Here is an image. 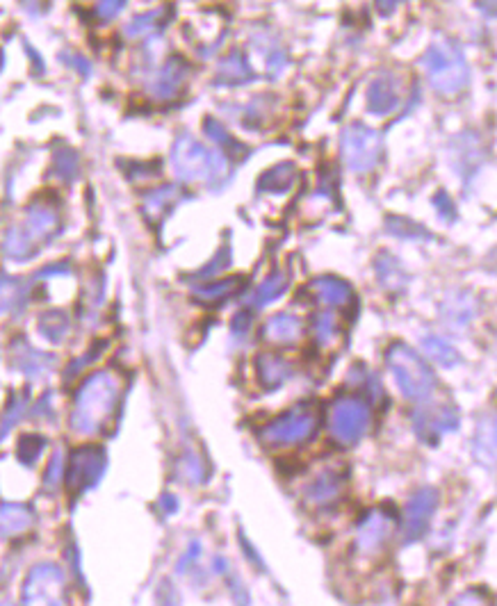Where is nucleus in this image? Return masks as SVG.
Returning a JSON list of instances; mask_svg holds the SVG:
<instances>
[{"instance_id": "nucleus-1", "label": "nucleus", "mask_w": 497, "mask_h": 606, "mask_svg": "<svg viewBox=\"0 0 497 606\" xmlns=\"http://www.w3.org/2000/svg\"><path fill=\"white\" fill-rule=\"evenodd\" d=\"M121 392H124V379L114 370L89 374L73 399L71 429L80 436H96L103 431L117 413Z\"/></svg>"}, {"instance_id": "nucleus-2", "label": "nucleus", "mask_w": 497, "mask_h": 606, "mask_svg": "<svg viewBox=\"0 0 497 606\" xmlns=\"http://www.w3.org/2000/svg\"><path fill=\"white\" fill-rule=\"evenodd\" d=\"M171 169L183 183L203 180V183L217 185L231 178L228 155L222 149L210 151L208 146H203L192 135H181L176 139L174 149H171Z\"/></svg>"}, {"instance_id": "nucleus-3", "label": "nucleus", "mask_w": 497, "mask_h": 606, "mask_svg": "<svg viewBox=\"0 0 497 606\" xmlns=\"http://www.w3.org/2000/svg\"><path fill=\"white\" fill-rule=\"evenodd\" d=\"M60 228L62 221L53 206H48V203H32L19 224L7 228L3 242L5 256L12 260L32 258L46 242H51L60 233Z\"/></svg>"}, {"instance_id": "nucleus-4", "label": "nucleus", "mask_w": 497, "mask_h": 606, "mask_svg": "<svg viewBox=\"0 0 497 606\" xmlns=\"http://www.w3.org/2000/svg\"><path fill=\"white\" fill-rule=\"evenodd\" d=\"M425 71L434 92L445 98L459 96L463 89L468 87L470 80L466 55H463L459 46L445 37L436 39V42L427 48Z\"/></svg>"}, {"instance_id": "nucleus-5", "label": "nucleus", "mask_w": 497, "mask_h": 606, "mask_svg": "<svg viewBox=\"0 0 497 606\" xmlns=\"http://www.w3.org/2000/svg\"><path fill=\"white\" fill-rule=\"evenodd\" d=\"M386 363L393 372L397 388L409 399H427L436 388V376L431 367L409 345L397 342L388 349Z\"/></svg>"}, {"instance_id": "nucleus-6", "label": "nucleus", "mask_w": 497, "mask_h": 606, "mask_svg": "<svg viewBox=\"0 0 497 606\" xmlns=\"http://www.w3.org/2000/svg\"><path fill=\"white\" fill-rule=\"evenodd\" d=\"M320 415V406L313 404V401H299L290 411H285L267 424L260 431V440L272 447L299 445V442L315 436L317 427H320Z\"/></svg>"}, {"instance_id": "nucleus-7", "label": "nucleus", "mask_w": 497, "mask_h": 606, "mask_svg": "<svg viewBox=\"0 0 497 606\" xmlns=\"http://www.w3.org/2000/svg\"><path fill=\"white\" fill-rule=\"evenodd\" d=\"M342 160L354 174H370L384 153V139L377 130L363 124H349L340 137Z\"/></svg>"}, {"instance_id": "nucleus-8", "label": "nucleus", "mask_w": 497, "mask_h": 606, "mask_svg": "<svg viewBox=\"0 0 497 606\" xmlns=\"http://www.w3.org/2000/svg\"><path fill=\"white\" fill-rule=\"evenodd\" d=\"M370 406L358 397H340L331 404L329 431L342 447L356 445L370 429Z\"/></svg>"}, {"instance_id": "nucleus-9", "label": "nucleus", "mask_w": 497, "mask_h": 606, "mask_svg": "<svg viewBox=\"0 0 497 606\" xmlns=\"http://www.w3.org/2000/svg\"><path fill=\"white\" fill-rule=\"evenodd\" d=\"M105 465H108V456H105L103 447L85 445V447L73 449L69 465H67V474H64L69 495L78 497V495L87 493L89 488H94L103 477Z\"/></svg>"}, {"instance_id": "nucleus-10", "label": "nucleus", "mask_w": 497, "mask_h": 606, "mask_svg": "<svg viewBox=\"0 0 497 606\" xmlns=\"http://www.w3.org/2000/svg\"><path fill=\"white\" fill-rule=\"evenodd\" d=\"M67 597V579L53 563H42L30 570L23 584V604H64Z\"/></svg>"}, {"instance_id": "nucleus-11", "label": "nucleus", "mask_w": 497, "mask_h": 606, "mask_svg": "<svg viewBox=\"0 0 497 606\" xmlns=\"http://www.w3.org/2000/svg\"><path fill=\"white\" fill-rule=\"evenodd\" d=\"M393 529L395 522L388 513L370 511L356 529V540H354L356 554L363 556V559H374V556H379L384 552L390 536H393Z\"/></svg>"}, {"instance_id": "nucleus-12", "label": "nucleus", "mask_w": 497, "mask_h": 606, "mask_svg": "<svg viewBox=\"0 0 497 606\" xmlns=\"http://www.w3.org/2000/svg\"><path fill=\"white\" fill-rule=\"evenodd\" d=\"M413 429L420 440L434 442L441 440L443 433L459 429V411L450 404L441 406H425L413 415Z\"/></svg>"}, {"instance_id": "nucleus-13", "label": "nucleus", "mask_w": 497, "mask_h": 606, "mask_svg": "<svg viewBox=\"0 0 497 606\" xmlns=\"http://www.w3.org/2000/svg\"><path fill=\"white\" fill-rule=\"evenodd\" d=\"M438 506V493L434 488L418 490L406 504L404 509V529H402V540L404 543H415V540L427 534V527L434 511Z\"/></svg>"}, {"instance_id": "nucleus-14", "label": "nucleus", "mask_w": 497, "mask_h": 606, "mask_svg": "<svg viewBox=\"0 0 497 606\" xmlns=\"http://www.w3.org/2000/svg\"><path fill=\"white\" fill-rule=\"evenodd\" d=\"M187 73H190V67H187V62L181 55L167 57V60L162 62V67L153 71L149 80L151 96L158 98V101H171V98L181 92V87L187 80Z\"/></svg>"}, {"instance_id": "nucleus-15", "label": "nucleus", "mask_w": 497, "mask_h": 606, "mask_svg": "<svg viewBox=\"0 0 497 606\" xmlns=\"http://www.w3.org/2000/svg\"><path fill=\"white\" fill-rule=\"evenodd\" d=\"M402 103V85H399V78L393 76V73H381L370 83L368 87V110L372 114H384L395 112Z\"/></svg>"}, {"instance_id": "nucleus-16", "label": "nucleus", "mask_w": 497, "mask_h": 606, "mask_svg": "<svg viewBox=\"0 0 497 606\" xmlns=\"http://www.w3.org/2000/svg\"><path fill=\"white\" fill-rule=\"evenodd\" d=\"M342 493H345V477L336 470H322L308 483L304 497L311 506L324 509V506L336 504Z\"/></svg>"}, {"instance_id": "nucleus-17", "label": "nucleus", "mask_w": 497, "mask_h": 606, "mask_svg": "<svg viewBox=\"0 0 497 606\" xmlns=\"http://www.w3.org/2000/svg\"><path fill=\"white\" fill-rule=\"evenodd\" d=\"M313 299L327 308H342L349 306L354 301V290L347 281H342L338 276H320L308 285Z\"/></svg>"}, {"instance_id": "nucleus-18", "label": "nucleus", "mask_w": 497, "mask_h": 606, "mask_svg": "<svg viewBox=\"0 0 497 606\" xmlns=\"http://www.w3.org/2000/svg\"><path fill=\"white\" fill-rule=\"evenodd\" d=\"M292 374H295V367L288 358L279 354H260L256 358V376L265 390L281 388L285 381L292 379Z\"/></svg>"}, {"instance_id": "nucleus-19", "label": "nucleus", "mask_w": 497, "mask_h": 606, "mask_svg": "<svg viewBox=\"0 0 497 606\" xmlns=\"http://www.w3.org/2000/svg\"><path fill=\"white\" fill-rule=\"evenodd\" d=\"M304 322L297 315L281 313L267 319L263 326V338L272 345H295L304 335Z\"/></svg>"}, {"instance_id": "nucleus-20", "label": "nucleus", "mask_w": 497, "mask_h": 606, "mask_svg": "<svg viewBox=\"0 0 497 606\" xmlns=\"http://www.w3.org/2000/svg\"><path fill=\"white\" fill-rule=\"evenodd\" d=\"M254 69L249 67L247 57L242 53H231L217 64L215 71V85L222 87H235V85H247L254 80Z\"/></svg>"}, {"instance_id": "nucleus-21", "label": "nucleus", "mask_w": 497, "mask_h": 606, "mask_svg": "<svg viewBox=\"0 0 497 606\" xmlns=\"http://www.w3.org/2000/svg\"><path fill=\"white\" fill-rule=\"evenodd\" d=\"M185 199V192L178 185H162L144 196V212L151 221H160L169 215L171 208L178 206V201Z\"/></svg>"}, {"instance_id": "nucleus-22", "label": "nucleus", "mask_w": 497, "mask_h": 606, "mask_svg": "<svg viewBox=\"0 0 497 606\" xmlns=\"http://www.w3.org/2000/svg\"><path fill=\"white\" fill-rule=\"evenodd\" d=\"M297 178L299 171L295 167V162H279V165L267 169L265 174L258 178V190L270 194H285L288 190H292Z\"/></svg>"}, {"instance_id": "nucleus-23", "label": "nucleus", "mask_w": 497, "mask_h": 606, "mask_svg": "<svg viewBox=\"0 0 497 606\" xmlns=\"http://www.w3.org/2000/svg\"><path fill=\"white\" fill-rule=\"evenodd\" d=\"M167 16H169V7H158V10L137 14L135 19L128 23L124 32L130 39H151L167 26L169 21Z\"/></svg>"}, {"instance_id": "nucleus-24", "label": "nucleus", "mask_w": 497, "mask_h": 606, "mask_svg": "<svg viewBox=\"0 0 497 606\" xmlns=\"http://www.w3.org/2000/svg\"><path fill=\"white\" fill-rule=\"evenodd\" d=\"M0 522H3V538L21 536L35 524V513L26 504L5 502L3 511H0Z\"/></svg>"}, {"instance_id": "nucleus-25", "label": "nucleus", "mask_w": 497, "mask_h": 606, "mask_svg": "<svg viewBox=\"0 0 497 606\" xmlns=\"http://www.w3.org/2000/svg\"><path fill=\"white\" fill-rule=\"evenodd\" d=\"M290 285V276L283 274V272H276L272 276H267L263 283L258 285L254 297H251V306L254 308H263L267 306V303H272L274 299H279L281 294L288 290Z\"/></svg>"}, {"instance_id": "nucleus-26", "label": "nucleus", "mask_w": 497, "mask_h": 606, "mask_svg": "<svg viewBox=\"0 0 497 606\" xmlns=\"http://www.w3.org/2000/svg\"><path fill=\"white\" fill-rule=\"evenodd\" d=\"M242 285H244V278H240V276L224 278V281L208 283V285H203V288H197L194 290V297L203 303H222L228 297H233V294L238 292Z\"/></svg>"}, {"instance_id": "nucleus-27", "label": "nucleus", "mask_w": 497, "mask_h": 606, "mask_svg": "<svg viewBox=\"0 0 497 606\" xmlns=\"http://www.w3.org/2000/svg\"><path fill=\"white\" fill-rule=\"evenodd\" d=\"M313 335L320 347H333L340 338V326L331 310H322L313 317Z\"/></svg>"}, {"instance_id": "nucleus-28", "label": "nucleus", "mask_w": 497, "mask_h": 606, "mask_svg": "<svg viewBox=\"0 0 497 606\" xmlns=\"http://www.w3.org/2000/svg\"><path fill=\"white\" fill-rule=\"evenodd\" d=\"M422 347H425L427 356L441 367L459 365V360H461L459 351H456L447 340L438 338V335H427V338L422 340Z\"/></svg>"}, {"instance_id": "nucleus-29", "label": "nucleus", "mask_w": 497, "mask_h": 606, "mask_svg": "<svg viewBox=\"0 0 497 606\" xmlns=\"http://www.w3.org/2000/svg\"><path fill=\"white\" fill-rule=\"evenodd\" d=\"M69 329V317L60 313V310H48V313L39 317V331L48 342H62L69 335Z\"/></svg>"}, {"instance_id": "nucleus-30", "label": "nucleus", "mask_w": 497, "mask_h": 606, "mask_svg": "<svg viewBox=\"0 0 497 606\" xmlns=\"http://www.w3.org/2000/svg\"><path fill=\"white\" fill-rule=\"evenodd\" d=\"M475 447L482 461H493V458H497V415L488 417L482 427H479Z\"/></svg>"}, {"instance_id": "nucleus-31", "label": "nucleus", "mask_w": 497, "mask_h": 606, "mask_svg": "<svg viewBox=\"0 0 497 606\" xmlns=\"http://www.w3.org/2000/svg\"><path fill=\"white\" fill-rule=\"evenodd\" d=\"M377 272H379V281L390 290H399L406 283V276L402 272V267L397 265V260L390 258V253H379Z\"/></svg>"}, {"instance_id": "nucleus-32", "label": "nucleus", "mask_w": 497, "mask_h": 606, "mask_svg": "<svg viewBox=\"0 0 497 606\" xmlns=\"http://www.w3.org/2000/svg\"><path fill=\"white\" fill-rule=\"evenodd\" d=\"M256 48L260 53H263L265 62H267V71H270V76L274 73H281L285 64H288V57H285V51L279 46V42L272 37H265V39H256Z\"/></svg>"}, {"instance_id": "nucleus-33", "label": "nucleus", "mask_w": 497, "mask_h": 606, "mask_svg": "<svg viewBox=\"0 0 497 606\" xmlns=\"http://www.w3.org/2000/svg\"><path fill=\"white\" fill-rule=\"evenodd\" d=\"M53 174L64 180V183H69L78 176V155L73 149H67V146H62V149H57L55 160H53Z\"/></svg>"}, {"instance_id": "nucleus-34", "label": "nucleus", "mask_w": 497, "mask_h": 606, "mask_svg": "<svg viewBox=\"0 0 497 606\" xmlns=\"http://www.w3.org/2000/svg\"><path fill=\"white\" fill-rule=\"evenodd\" d=\"M44 447L46 440L42 436H30L28 433V436H21L19 442H16V458H19L23 465H35L37 458L42 456Z\"/></svg>"}, {"instance_id": "nucleus-35", "label": "nucleus", "mask_w": 497, "mask_h": 606, "mask_svg": "<svg viewBox=\"0 0 497 606\" xmlns=\"http://www.w3.org/2000/svg\"><path fill=\"white\" fill-rule=\"evenodd\" d=\"M203 126H206V135L217 144V149L231 151L235 155H242L244 153L242 144L235 142V139L231 137V133H228V130L222 124H217L215 119H206V124H203Z\"/></svg>"}, {"instance_id": "nucleus-36", "label": "nucleus", "mask_w": 497, "mask_h": 606, "mask_svg": "<svg viewBox=\"0 0 497 606\" xmlns=\"http://www.w3.org/2000/svg\"><path fill=\"white\" fill-rule=\"evenodd\" d=\"M16 363H19V370H23L26 374L39 376V374H42L46 370L51 360H48L44 354H39V351L26 349V351H23V356L16 358Z\"/></svg>"}, {"instance_id": "nucleus-37", "label": "nucleus", "mask_w": 497, "mask_h": 606, "mask_svg": "<svg viewBox=\"0 0 497 606\" xmlns=\"http://www.w3.org/2000/svg\"><path fill=\"white\" fill-rule=\"evenodd\" d=\"M388 231L397 237H406V240H418L422 235L429 237V233L422 226L413 224L409 219H397V217L388 219Z\"/></svg>"}, {"instance_id": "nucleus-38", "label": "nucleus", "mask_w": 497, "mask_h": 606, "mask_svg": "<svg viewBox=\"0 0 497 606\" xmlns=\"http://www.w3.org/2000/svg\"><path fill=\"white\" fill-rule=\"evenodd\" d=\"M183 477L190 479L192 483H201L206 479V463H203V458L199 454H185L183 458Z\"/></svg>"}, {"instance_id": "nucleus-39", "label": "nucleus", "mask_w": 497, "mask_h": 606, "mask_svg": "<svg viewBox=\"0 0 497 606\" xmlns=\"http://www.w3.org/2000/svg\"><path fill=\"white\" fill-rule=\"evenodd\" d=\"M64 474H67V470H64V458H62V454H53L51 463H48L46 477H44L46 488H55L57 483H60L64 479Z\"/></svg>"}, {"instance_id": "nucleus-40", "label": "nucleus", "mask_w": 497, "mask_h": 606, "mask_svg": "<svg viewBox=\"0 0 497 606\" xmlns=\"http://www.w3.org/2000/svg\"><path fill=\"white\" fill-rule=\"evenodd\" d=\"M126 5V0H96V16L101 21H110L121 12V7Z\"/></svg>"}, {"instance_id": "nucleus-41", "label": "nucleus", "mask_w": 497, "mask_h": 606, "mask_svg": "<svg viewBox=\"0 0 497 606\" xmlns=\"http://www.w3.org/2000/svg\"><path fill=\"white\" fill-rule=\"evenodd\" d=\"M62 60L67 62L71 69H76L83 78H87L89 73H92V64H89L83 55H78V53H64V55H62Z\"/></svg>"}, {"instance_id": "nucleus-42", "label": "nucleus", "mask_w": 497, "mask_h": 606, "mask_svg": "<svg viewBox=\"0 0 497 606\" xmlns=\"http://www.w3.org/2000/svg\"><path fill=\"white\" fill-rule=\"evenodd\" d=\"M23 408H26V399H14V404L10 408H7L5 422H3V436H7V433H10L14 417H16V420H19L21 413H23Z\"/></svg>"}, {"instance_id": "nucleus-43", "label": "nucleus", "mask_w": 497, "mask_h": 606, "mask_svg": "<svg viewBox=\"0 0 497 606\" xmlns=\"http://www.w3.org/2000/svg\"><path fill=\"white\" fill-rule=\"evenodd\" d=\"M434 206L436 210L441 212V217H445V221H452L456 217V210H454V203L450 201V196H447L445 192H441L434 199Z\"/></svg>"}, {"instance_id": "nucleus-44", "label": "nucleus", "mask_w": 497, "mask_h": 606, "mask_svg": "<svg viewBox=\"0 0 497 606\" xmlns=\"http://www.w3.org/2000/svg\"><path fill=\"white\" fill-rule=\"evenodd\" d=\"M228 265V251L224 249L222 253H219V256L210 262V265L203 269L201 272V278H208V276H213V272H222V269Z\"/></svg>"}, {"instance_id": "nucleus-45", "label": "nucleus", "mask_w": 497, "mask_h": 606, "mask_svg": "<svg viewBox=\"0 0 497 606\" xmlns=\"http://www.w3.org/2000/svg\"><path fill=\"white\" fill-rule=\"evenodd\" d=\"M249 329H251V310H242V313H238L233 319V331L242 335Z\"/></svg>"}, {"instance_id": "nucleus-46", "label": "nucleus", "mask_w": 497, "mask_h": 606, "mask_svg": "<svg viewBox=\"0 0 497 606\" xmlns=\"http://www.w3.org/2000/svg\"><path fill=\"white\" fill-rule=\"evenodd\" d=\"M160 509L165 511L167 515H171V513H176L178 511V499L174 497V495H169V493H165L160 497Z\"/></svg>"}, {"instance_id": "nucleus-47", "label": "nucleus", "mask_w": 497, "mask_h": 606, "mask_svg": "<svg viewBox=\"0 0 497 606\" xmlns=\"http://www.w3.org/2000/svg\"><path fill=\"white\" fill-rule=\"evenodd\" d=\"M399 3H402V0H377V7L381 14H390Z\"/></svg>"}]
</instances>
